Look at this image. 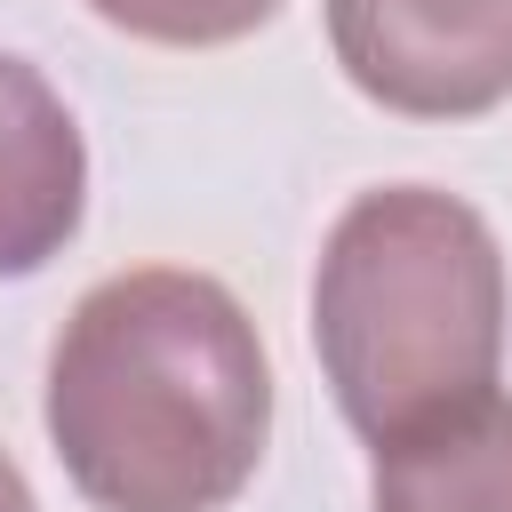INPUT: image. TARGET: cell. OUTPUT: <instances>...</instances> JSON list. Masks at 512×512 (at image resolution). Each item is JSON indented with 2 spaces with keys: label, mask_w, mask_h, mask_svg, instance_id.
<instances>
[{
  "label": "cell",
  "mask_w": 512,
  "mask_h": 512,
  "mask_svg": "<svg viewBox=\"0 0 512 512\" xmlns=\"http://www.w3.org/2000/svg\"><path fill=\"white\" fill-rule=\"evenodd\" d=\"M264 432L272 368L224 280L144 264L72 304L48 352V440L96 512H224Z\"/></svg>",
  "instance_id": "1"
},
{
  "label": "cell",
  "mask_w": 512,
  "mask_h": 512,
  "mask_svg": "<svg viewBox=\"0 0 512 512\" xmlns=\"http://www.w3.org/2000/svg\"><path fill=\"white\" fill-rule=\"evenodd\" d=\"M312 352L360 440H400L496 392L504 248L488 216L432 184L360 192L312 272Z\"/></svg>",
  "instance_id": "2"
},
{
  "label": "cell",
  "mask_w": 512,
  "mask_h": 512,
  "mask_svg": "<svg viewBox=\"0 0 512 512\" xmlns=\"http://www.w3.org/2000/svg\"><path fill=\"white\" fill-rule=\"evenodd\" d=\"M344 80L408 120H472L512 96V0H328Z\"/></svg>",
  "instance_id": "3"
},
{
  "label": "cell",
  "mask_w": 512,
  "mask_h": 512,
  "mask_svg": "<svg viewBox=\"0 0 512 512\" xmlns=\"http://www.w3.org/2000/svg\"><path fill=\"white\" fill-rule=\"evenodd\" d=\"M80 208H88V152L64 96L24 56H0V280H24L48 256H64Z\"/></svg>",
  "instance_id": "4"
},
{
  "label": "cell",
  "mask_w": 512,
  "mask_h": 512,
  "mask_svg": "<svg viewBox=\"0 0 512 512\" xmlns=\"http://www.w3.org/2000/svg\"><path fill=\"white\" fill-rule=\"evenodd\" d=\"M376 512H512V400L480 392L376 448Z\"/></svg>",
  "instance_id": "5"
},
{
  "label": "cell",
  "mask_w": 512,
  "mask_h": 512,
  "mask_svg": "<svg viewBox=\"0 0 512 512\" xmlns=\"http://www.w3.org/2000/svg\"><path fill=\"white\" fill-rule=\"evenodd\" d=\"M88 8L160 48H224L280 16V0H88Z\"/></svg>",
  "instance_id": "6"
},
{
  "label": "cell",
  "mask_w": 512,
  "mask_h": 512,
  "mask_svg": "<svg viewBox=\"0 0 512 512\" xmlns=\"http://www.w3.org/2000/svg\"><path fill=\"white\" fill-rule=\"evenodd\" d=\"M0 512H40L32 504V488H24V472H16V456L0 448Z\"/></svg>",
  "instance_id": "7"
}]
</instances>
